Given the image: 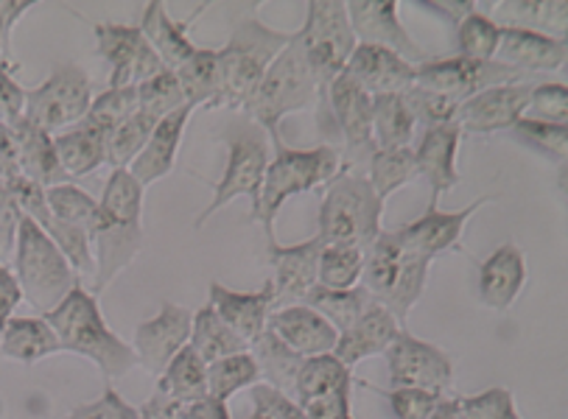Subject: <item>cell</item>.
<instances>
[{"label":"cell","mask_w":568,"mask_h":419,"mask_svg":"<svg viewBox=\"0 0 568 419\" xmlns=\"http://www.w3.org/2000/svg\"><path fill=\"white\" fill-rule=\"evenodd\" d=\"M101 222L90 246L95 257V279L90 294L99 297L112 279L143 249V187L130 171H112L99 202Z\"/></svg>","instance_id":"cell-1"},{"label":"cell","mask_w":568,"mask_h":419,"mask_svg":"<svg viewBox=\"0 0 568 419\" xmlns=\"http://www.w3.org/2000/svg\"><path fill=\"white\" fill-rule=\"evenodd\" d=\"M42 319L51 325L53 336L59 338L62 352H77V356L90 358L101 369L106 380L126 378L138 367V356L132 344L121 341L115 333L106 327L101 316L99 299L88 288L77 286L68 294L51 314Z\"/></svg>","instance_id":"cell-2"},{"label":"cell","mask_w":568,"mask_h":419,"mask_svg":"<svg viewBox=\"0 0 568 419\" xmlns=\"http://www.w3.org/2000/svg\"><path fill=\"white\" fill-rule=\"evenodd\" d=\"M292 37L286 31L270 29L258 14L241 20L227 45L216 51V95L207 110H244L270 64L281 57Z\"/></svg>","instance_id":"cell-3"},{"label":"cell","mask_w":568,"mask_h":419,"mask_svg":"<svg viewBox=\"0 0 568 419\" xmlns=\"http://www.w3.org/2000/svg\"><path fill=\"white\" fill-rule=\"evenodd\" d=\"M342 168V154L334 143H323L317 149H286L275 143V160H270L264 174V185H261V198L250 222H258L264 227L270 246L275 244V216L277 209L286 204V198L297 196V193H308L320 185H328Z\"/></svg>","instance_id":"cell-4"},{"label":"cell","mask_w":568,"mask_h":419,"mask_svg":"<svg viewBox=\"0 0 568 419\" xmlns=\"http://www.w3.org/2000/svg\"><path fill=\"white\" fill-rule=\"evenodd\" d=\"M317 101V82L311 76L308 62L294 31L292 42L281 51V57L270 64L255 93L244 104L246 121L264 129L272 143H281V121L292 112L308 110Z\"/></svg>","instance_id":"cell-5"},{"label":"cell","mask_w":568,"mask_h":419,"mask_svg":"<svg viewBox=\"0 0 568 419\" xmlns=\"http://www.w3.org/2000/svg\"><path fill=\"white\" fill-rule=\"evenodd\" d=\"M384 202L375 196L367 176L342 171L328 182V193L320 207L317 238L325 246H356L367 252L382 229Z\"/></svg>","instance_id":"cell-6"},{"label":"cell","mask_w":568,"mask_h":419,"mask_svg":"<svg viewBox=\"0 0 568 419\" xmlns=\"http://www.w3.org/2000/svg\"><path fill=\"white\" fill-rule=\"evenodd\" d=\"M12 274L26 303L40 316L51 314L68 294L82 286L59 246L31 218H20Z\"/></svg>","instance_id":"cell-7"},{"label":"cell","mask_w":568,"mask_h":419,"mask_svg":"<svg viewBox=\"0 0 568 419\" xmlns=\"http://www.w3.org/2000/svg\"><path fill=\"white\" fill-rule=\"evenodd\" d=\"M305 7H308V12H305V25L297 31V42L303 48L311 76L317 82L320 129H325L328 88L336 76L345 73L358 42L353 37L345 3H339V0H311Z\"/></svg>","instance_id":"cell-8"},{"label":"cell","mask_w":568,"mask_h":419,"mask_svg":"<svg viewBox=\"0 0 568 419\" xmlns=\"http://www.w3.org/2000/svg\"><path fill=\"white\" fill-rule=\"evenodd\" d=\"M432 260L412 255L398 244L395 233H382L364 252L362 283L373 303L387 308L398 321H404L423 297Z\"/></svg>","instance_id":"cell-9"},{"label":"cell","mask_w":568,"mask_h":419,"mask_svg":"<svg viewBox=\"0 0 568 419\" xmlns=\"http://www.w3.org/2000/svg\"><path fill=\"white\" fill-rule=\"evenodd\" d=\"M266 165H270V137L264 129L255 126L252 121H239L227 137V165L216 185V196L211 198L205 209L196 216L194 227L202 229L211 216H216L219 209L227 207L233 198L246 196L252 202L250 216L258 207L261 185H264Z\"/></svg>","instance_id":"cell-10"},{"label":"cell","mask_w":568,"mask_h":419,"mask_svg":"<svg viewBox=\"0 0 568 419\" xmlns=\"http://www.w3.org/2000/svg\"><path fill=\"white\" fill-rule=\"evenodd\" d=\"M90 104H93L90 76L79 64L62 62L53 68V73L40 88L26 93L23 117L34 123V126H40L42 132L53 134L59 129L82 123Z\"/></svg>","instance_id":"cell-11"},{"label":"cell","mask_w":568,"mask_h":419,"mask_svg":"<svg viewBox=\"0 0 568 419\" xmlns=\"http://www.w3.org/2000/svg\"><path fill=\"white\" fill-rule=\"evenodd\" d=\"M325 134L336 140L339 134L345 140V168L358 171L367 168L369 157L375 154L373 143V95L364 93L347 73L334 79L325 99Z\"/></svg>","instance_id":"cell-12"},{"label":"cell","mask_w":568,"mask_h":419,"mask_svg":"<svg viewBox=\"0 0 568 419\" xmlns=\"http://www.w3.org/2000/svg\"><path fill=\"white\" fill-rule=\"evenodd\" d=\"M535 76L521 73V70L510 68L501 62H479V59H428V62L417 64V82L420 88L432 90V93L448 95L454 101H468L470 95L481 93V90L501 88V84H527Z\"/></svg>","instance_id":"cell-13"},{"label":"cell","mask_w":568,"mask_h":419,"mask_svg":"<svg viewBox=\"0 0 568 419\" xmlns=\"http://www.w3.org/2000/svg\"><path fill=\"white\" fill-rule=\"evenodd\" d=\"M389 369V384L395 389H423L446 395L454 384V361L434 344L400 330L384 352Z\"/></svg>","instance_id":"cell-14"},{"label":"cell","mask_w":568,"mask_h":419,"mask_svg":"<svg viewBox=\"0 0 568 419\" xmlns=\"http://www.w3.org/2000/svg\"><path fill=\"white\" fill-rule=\"evenodd\" d=\"M93 34L99 42V53L110 62V90L141 88L143 82L169 70L138 25L99 23Z\"/></svg>","instance_id":"cell-15"},{"label":"cell","mask_w":568,"mask_h":419,"mask_svg":"<svg viewBox=\"0 0 568 419\" xmlns=\"http://www.w3.org/2000/svg\"><path fill=\"white\" fill-rule=\"evenodd\" d=\"M345 9L358 45L387 48L409 64L428 62L426 51L406 34L395 0H347Z\"/></svg>","instance_id":"cell-16"},{"label":"cell","mask_w":568,"mask_h":419,"mask_svg":"<svg viewBox=\"0 0 568 419\" xmlns=\"http://www.w3.org/2000/svg\"><path fill=\"white\" fill-rule=\"evenodd\" d=\"M191 325H194V314L191 310L174 303H163V308H160V314L154 319L141 321L135 327L132 349H135L138 364L152 378H160L165 372V367L176 358V352L187 347Z\"/></svg>","instance_id":"cell-17"},{"label":"cell","mask_w":568,"mask_h":419,"mask_svg":"<svg viewBox=\"0 0 568 419\" xmlns=\"http://www.w3.org/2000/svg\"><path fill=\"white\" fill-rule=\"evenodd\" d=\"M535 84H501V88L481 90L457 106V117L463 134H496L513 129L527 110L529 93Z\"/></svg>","instance_id":"cell-18"},{"label":"cell","mask_w":568,"mask_h":419,"mask_svg":"<svg viewBox=\"0 0 568 419\" xmlns=\"http://www.w3.org/2000/svg\"><path fill=\"white\" fill-rule=\"evenodd\" d=\"M493 196H481L479 202L468 204L463 209H454V213H443V209H426L417 222L404 224L400 229H395V238L412 255H420L426 260H434L437 255H446V252L459 249V241H463L465 224L470 222L476 209L490 204Z\"/></svg>","instance_id":"cell-19"},{"label":"cell","mask_w":568,"mask_h":419,"mask_svg":"<svg viewBox=\"0 0 568 419\" xmlns=\"http://www.w3.org/2000/svg\"><path fill=\"white\" fill-rule=\"evenodd\" d=\"M323 246L325 244L317 235L294 246H270V263L275 266V277H272L275 303H272V310L305 303L311 288L317 286V263Z\"/></svg>","instance_id":"cell-20"},{"label":"cell","mask_w":568,"mask_h":419,"mask_svg":"<svg viewBox=\"0 0 568 419\" xmlns=\"http://www.w3.org/2000/svg\"><path fill=\"white\" fill-rule=\"evenodd\" d=\"M459 143H463V129H459L457 121L443 123V126L423 129L420 143L415 146V163L420 176H426L428 185H432L428 209H437L439 196L459 185Z\"/></svg>","instance_id":"cell-21"},{"label":"cell","mask_w":568,"mask_h":419,"mask_svg":"<svg viewBox=\"0 0 568 419\" xmlns=\"http://www.w3.org/2000/svg\"><path fill=\"white\" fill-rule=\"evenodd\" d=\"M345 73L369 95H400L417 82V64L375 45H356Z\"/></svg>","instance_id":"cell-22"},{"label":"cell","mask_w":568,"mask_h":419,"mask_svg":"<svg viewBox=\"0 0 568 419\" xmlns=\"http://www.w3.org/2000/svg\"><path fill=\"white\" fill-rule=\"evenodd\" d=\"M266 330L303 358L331 356L339 341V333L308 305H288V308L272 310Z\"/></svg>","instance_id":"cell-23"},{"label":"cell","mask_w":568,"mask_h":419,"mask_svg":"<svg viewBox=\"0 0 568 419\" xmlns=\"http://www.w3.org/2000/svg\"><path fill=\"white\" fill-rule=\"evenodd\" d=\"M272 303H275V288L272 279H266L261 292H230L222 283H211V308L216 310L219 319L239 338L252 344L261 333H266V321L272 316Z\"/></svg>","instance_id":"cell-24"},{"label":"cell","mask_w":568,"mask_h":419,"mask_svg":"<svg viewBox=\"0 0 568 419\" xmlns=\"http://www.w3.org/2000/svg\"><path fill=\"white\" fill-rule=\"evenodd\" d=\"M400 330H404L400 321L395 319L387 308L373 303L345 333H339L334 356L339 358L347 369H353L362 361H367V358L384 356Z\"/></svg>","instance_id":"cell-25"},{"label":"cell","mask_w":568,"mask_h":419,"mask_svg":"<svg viewBox=\"0 0 568 419\" xmlns=\"http://www.w3.org/2000/svg\"><path fill=\"white\" fill-rule=\"evenodd\" d=\"M191 112H194V106L185 104L176 112H171L169 117H163V121L154 126L152 137L146 140V146L141 149V154H138V157L132 160L130 168H126L132 174V180H135L143 191H146L152 182L163 180V176H169L171 171H174L182 134H185Z\"/></svg>","instance_id":"cell-26"},{"label":"cell","mask_w":568,"mask_h":419,"mask_svg":"<svg viewBox=\"0 0 568 419\" xmlns=\"http://www.w3.org/2000/svg\"><path fill=\"white\" fill-rule=\"evenodd\" d=\"M566 57L568 42L516 29H501V40H498L496 51V62L510 64V68L529 73V76H544V73L562 70Z\"/></svg>","instance_id":"cell-27"},{"label":"cell","mask_w":568,"mask_h":419,"mask_svg":"<svg viewBox=\"0 0 568 419\" xmlns=\"http://www.w3.org/2000/svg\"><path fill=\"white\" fill-rule=\"evenodd\" d=\"M527 283V260L516 244H501L479 268V303L490 310H510Z\"/></svg>","instance_id":"cell-28"},{"label":"cell","mask_w":568,"mask_h":419,"mask_svg":"<svg viewBox=\"0 0 568 419\" xmlns=\"http://www.w3.org/2000/svg\"><path fill=\"white\" fill-rule=\"evenodd\" d=\"M487 18L498 29L535 31V34L562 40L568 37V3L566 0H501L490 3Z\"/></svg>","instance_id":"cell-29"},{"label":"cell","mask_w":568,"mask_h":419,"mask_svg":"<svg viewBox=\"0 0 568 419\" xmlns=\"http://www.w3.org/2000/svg\"><path fill=\"white\" fill-rule=\"evenodd\" d=\"M14 134V152H18V168L26 180L37 182L48 191L57 185H71V176L62 171L57 160V149H53V134L42 132L40 126L20 117L12 126Z\"/></svg>","instance_id":"cell-30"},{"label":"cell","mask_w":568,"mask_h":419,"mask_svg":"<svg viewBox=\"0 0 568 419\" xmlns=\"http://www.w3.org/2000/svg\"><path fill=\"white\" fill-rule=\"evenodd\" d=\"M62 352L59 338L42 316H12L0 333V356L18 364H37Z\"/></svg>","instance_id":"cell-31"},{"label":"cell","mask_w":568,"mask_h":419,"mask_svg":"<svg viewBox=\"0 0 568 419\" xmlns=\"http://www.w3.org/2000/svg\"><path fill=\"white\" fill-rule=\"evenodd\" d=\"M191 23V20H187ZM187 23H174L171 14L165 12V7L160 0H152L143 12V23L138 25L141 34L146 37L149 45L154 48V53L160 57V62L169 70H176L182 62L194 57L196 45L187 40Z\"/></svg>","instance_id":"cell-32"},{"label":"cell","mask_w":568,"mask_h":419,"mask_svg":"<svg viewBox=\"0 0 568 419\" xmlns=\"http://www.w3.org/2000/svg\"><path fill=\"white\" fill-rule=\"evenodd\" d=\"M53 149H57V160L71 180L88 176L106 165V137L93 132L84 123L65 129L62 134L53 137Z\"/></svg>","instance_id":"cell-33"},{"label":"cell","mask_w":568,"mask_h":419,"mask_svg":"<svg viewBox=\"0 0 568 419\" xmlns=\"http://www.w3.org/2000/svg\"><path fill=\"white\" fill-rule=\"evenodd\" d=\"M250 356L258 364L261 384L272 386V389H277L281 395L292 397L294 400V384H297L300 367H303L305 358L297 356L294 349H288L286 344L277 336H272L270 330L261 333V336L250 344Z\"/></svg>","instance_id":"cell-34"},{"label":"cell","mask_w":568,"mask_h":419,"mask_svg":"<svg viewBox=\"0 0 568 419\" xmlns=\"http://www.w3.org/2000/svg\"><path fill=\"white\" fill-rule=\"evenodd\" d=\"M187 347L194 349L196 356H200L205 364H216L222 361V358L250 352V344H246L244 338L235 336L233 327L224 325L211 305H205V308L194 314V325H191Z\"/></svg>","instance_id":"cell-35"},{"label":"cell","mask_w":568,"mask_h":419,"mask_svg":"<svg viewBox=\"0 0 568 419\" xmlns=\"http://www.w3.org/2000/svg\"><path fill=\"white\" fill-rule=\"evenodd\" d=\"M415 117L400 95H373V143L375 152L412 146Z\"/></svg>","instance_id":"cell-36"},{"label":"cell","mask_w":568,"mask_h":419,"mask_svg":"<svg viewBox=\"0 0 568 419\" xmlns=\"http://www.w3.org/2000/svg\"><path fill=\"white\" fill-rule=\"evenodd\" d=\"M207 364L196 356L194 349L185 347L176 352L174 361L165 367V372L158 378V391L174 402H194L207 397L205 389Z\"/></svg>","instance_id":"cell-37"},{"label":"cell","mask_w":568,"mask_h":419,"mask_svg":"<svg viewBox=\"0 0 568 419\" xmlns=\"http://www.w3.org/2000/svg\"><path fill=\"white\" fill-rule=\"evenodd\" d=\"M420 176L415 163V149H389V152H375L367 163V182L375 196L387 202L393 193L406 187Z\"/></svg>","instance_id":"cell-38"},{"label":"cell","mask_w":568,"mask_h":419,"mask_svg":"<svg viewBox=\"0 0 568 419\" xmlns=\"http://www.w3.org/2000/svg\"><path fill=\"white\" fill-rule=\"evenodd\" d=\"M303 305H308L311 310H317L336 333H345L373 305V297H369L364 286L347 288V292H331V288L314 286Z\"/></svg>","instance_id":"cell-39"},{"label":"cell","mask_w":568,"mask_h":419,"mask_svg":"<svg viewBox=\"0 0 568 419\" xmlns=\"http://www.w3.org/2000/svg\"><path fill=\"white\" fill-rule=\"evenodd\" d=\"M255 384H261L258 364L250 352H241V356L222 358L216 364H207L205 372V389L211 400L227 402L230 397L239 395V391L252 389Z\"/></svg>","instance_id":"cell-40"},{"label":"cell","mask_w":568,"mask_h":419,"mask_svg":"<svg viewBox=\"0 0 568 419\" xmlns=\"http://www.w3.org/2000/svg\"><path fill=\"white\" fill-rule=\"evenodd\" d=\"M45 198L57 222L84 229V233L93 238L95 227H99L101 222V207L90 193H84L82 187L77 185H57L48 187Z\"/></svg>","instance_id":"cell-41"},{"label":"cell","mask_w":568,"mask_h":419,"mask_svg":"<svg viewBox=\"0 0 568 419\" xmlns=\"http://www.w3.org/2000/svg\"><path fill=\"white\" fill-rule=\"evenodd\" d=\"M351 369L339 361V358L331 352V356H317L305 358L303 367H300L297 384H294V402H305L311 397L328 395V391L342 389V386H351Z\"/></svg>","instance_id":"cell-42"},{"label":"cell","mask_w":568,"mask_h":419,"mask_svg":"<svg viewBox=\"0 0 568 419\" xmlns=\"http://www.w3.org/2000/svg\"><path fill=\"white\" fill-rule=\"evenodd\" d=\"M180 82L182 99L187 106H211L216 95V51L196 48L194 57L182 62L180 68L171 70Z\"/></svg>","instance_id":"cell-43"},{"label":"cell","mask_w":568,"mask_h":419,"mask_svg":"<svg viewBox=\"0 0 568 419\" xmlns=\"http://www.w3.org/2000/svg\"><path fill=\"white\" fill-rule=\"evenodd\" d=\"M364 252L356 246H323L317 263V286L347 292L362 283Z\"/></svg>","instance_id":"cell-44"},{"label":"cell","mask_w":568,"mask_h":419,"mask_svg":"<svg viewBox=\"0 0 568 419\" xmlns=\"http://www.w3.org/2000/svg\"><path fill=\"white\" fill-rule=\"evenodd\" d=\"M138 112V88H106L99 99H93L88 115H84V126L99 132L101 137H110L121 123L130 121Z\"/></svg>","instance_id":"cell-45"},{"label":"cell","mask_w":568,"mask_h":419,"mask_svg":"<svg viewBox=\"0 0 568 419\" xmlns=\"http://www.w3.org/2000/svg\"><path fill=\"white\" fill-rule=\"evenodd\" d=\"M154 126H158V123L149 115H143L141 110H138L130 121L121 123V126L106 137V165H112V171L130 168L132 160L141 154V149L146 146V140L152 137Z\"/></svg>","instance_id":"cell-46"},{"label":"cell","mask_w":568,"mask_h":419,"mask_svg":"<svg viewBox=\"0 0 568 419\" xmlns=\"http://www.w3.org/2000/svg\"><path fill=\"white\" fill-rule=\"evenodd\" d=\"M498 40H501V29L487 18L485 12L476 9L474 14L457 25V42L459 57L479 59V62H493L498 51Z\"/></svg>","instance_id":"cell-47"},{"label":"cell","mask_w":568,"mask_h":419,"mask_svg":"<svg viewBox=\"0 0 568 419\" xmlns=\"http://www.w3.org/2000/svg\"><path fill=\"white\" fill-rule=\"evenodd\" d=\"M143 419H233L230 417L227 402L211 400V397H202L194 402H174L165 395L154 391L152 400H146L141 406Z\"/></svg>","instance_id":"cell-48"},{"label":"cell","mask_w":568,"mask_h":419,"mask_svg":"<svg viewBox=\"0 0 568 419\" xmlns=\"http://www.w3.org/2000/svg\"><path fill=\"white\" fill-rule=\"evenodd\" d=\"M180 106H185V99H182V90L176 76L171 70H163L160 76L149 79L138 88V110L143 115L152 117L154 123H160L163 117H169L171 112H176Z\"/></svg>","instance_id":"cell-49"},{"label":"cell","mask_w":568,"mask_h":419,"mask_svg":"<svg viewBox=\"0 0 568 419\" xmlns=\"http://www.w3.org/2000/svg\"><path fill=\"white\" fill-rule=\"evenodd\" d=\"M521 143L538 149L540 154H546L549 160H555L557 165H566L568 157V126H557V123H540V121H521L510 129Z\"/></svg>","instance_id":"cell-50"},{"label":"cell","mask_w":568,"mask_h":419,"mask_svg":"<svg viewBox=\"0 0 568 419\" xmlns=\"http://www.w3.org/2000/svg\"><path fill=\"white\" fill-rule=\"evenodd\" d=\"M459 419H521L516 411L510 389L493 386L474 397H454Z\"/></svg>","instance_id":"cell-51"},{"label":"cell","mask_w":568,"mask_h":419,"mask_svg":"<svg viewBox=\"0 0 568 419\" xmlns=\"http://www.w3.org/2000/svg\"><path fill=\"white\" fill-rule=\"evenodd\" d=\"M404 101L406 106H409L415 123H423V129L454 123V117H457L459 101L448 99V95L432 93V90L420 88V84H412L404 93Z\"/></svg>","instance_id":"cell-52"},{"label":"cell","mask_w":568,"mask_h":419,"mask_svg":"<svg viewBox=\"0 0 568 419\" xmlns=\"http://www.w3.org/2000/svg\"><path fill=\"white\" fill-rule=\"evenodd\" d=\"M527 121H540V123H557V126H566L568 123V88L562 82H544L535 84L532 93H529L527 110L524 115Z\"/></svg>","instance_id":"cell-53"},{"label":"cell","mask_w":568,"mask_h":419,"mask_svg":"<svg viewBox=\"0 0 568 419\" xmlns=\"http://www.w3.org/2000/svg\"><path fill=\"white\" fill-rule=\"evenodd\" d=\"M250 411L244 419H305L303 408L292 397L281 395L266 384H255L250 389Z\"/></svg>","instance_id":"cell-54"},{"label":"cell","mask_w":568,"mask_h":419,"mask_svg":"<svg viewBox=\"0 0 568 419\" xmlns=\"http://www.w3.org/2000/svg\"><path fill=\"white\" fill-rule=\"evenodd\" d=\"M65 419H143L141 408L123 400L112 386H106L104 395L95 402H84V406L73 408Z\"/></svg>","instance_id":"cell-55"},{"label":"cell","mask_w":568,"mask_h":419,"mask_svg":"<svg viewBox=\"0 0 568 419\" xmlns=\"http://www.w3.org/2000/svg\"><path fill=\"white\" fill-rule=\"evenodd\" d=\"M20 207L14 204V198L9 196L7 185L0 182V266L12 263L14 246H18V229H20Z\"/></svg>","instance_id":"cell-56"},{"label":"cell","mask_w":568,"mask_h":419,"mask_svg":"<svg viewBox=\"0 0 568 419\" xmlns=\"http://www.w3.org/2000/svg\"><path fill=\"white\" fill-rule=\"evenodd\" d=\"M437 391L423 389H393L389 391V406L398 419H428V413L437 408L439 402Z\"/></svg>","instance_id":"cell-57"},{"label":"cell","mask_w":568,"mask_h":419,"mask_svg":"<svg viewBox=\"0 0 568 419\" xmlns=\"http://www.w3.org/2000/svg\"><path fill=\"white\" fill-rule=\"evenodd\" d=\"M305 419H353L351 411V386L328 391V395L311 397V400L300 402Z\"/></svg>","instance_id":"cell-58"},{"label":"cell","mask_w":568,"mask_h":419,"mask_svg":"<svg viewBox=\"0 0 568 419\" xmlns=\"http://www.w3.org/2000/svg\"><path fill=\"white\" fill-rule=\"evenodd\" d=\"M26 112V90L12 79V70L0 64V123L14 126Z\"/></svg>","instance_id":"cell-59"},{"label":"cell","mask_w":568,"mask_h":419,"mask_svg":"<svg viewBox=\"0 0 568 419\" xmlns=\"http://www.w3.org/2000/svg\"><path fill=\"white\" fill-rule=\"evenodd\" d=\"M34 3L29 0H0V64L7 68V51L12 45V25L23 18Z\"/></svg>","instance_id":"cell-60"},{"label":"cell","mask_w":568,"mask_h":419,"mask_svg":"<svg viewBox=\"0 0 568 419\" xmlns=\"http://www.w3.org/2000/svg\"><path fill=\"white\" fill-rule=\"evenodd\" d=\"M20 299H23V294L18 288V279H14V274L7 266H0V333H3L7 321L12 319Z\"/></svg>","instance_id":"cell-61"},{"label":"cell","mask_w":568,"mask_h":419,"mask_svg":"<svg viewBox=\"0 0 568 419\" xmlns=\"http://www.w3.org/2000/svg\"><path fill=\"white\" fill-rule=\"evenodd\" d=\"M423 7H428L432 12L443 14V18L452 20L454 25H459L465 18H468V14L476 12V7H479V3H474V0H426Z\"/></svg>","instance_id":"cell-62"},{"label":"cell","mask_w":568,"mask_h":419,"mask_svg":"<svg viewBox=\"0 0 568 419\" xmlns=\"http://www.w3.org/2000/svg\"><path fill=\"white\" fill-rule=\"evenodd\" d=\"M428 419H459L457 406H454V397H439L437 408L428 413Z\"/></svg>","instance_id":"cell-63"}]
</instances>
